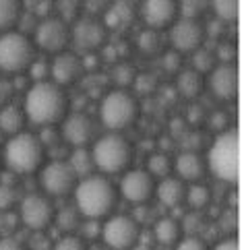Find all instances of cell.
<instances>
[{"label":"cell","instance_id":"cell-1","mask_svg":"<svg viewBox=\"0 0 244 250\" xmlns=\"http://www.w3.org/2000/svg\"><path fill=\"white\" fill-rule=\"evenodd\" d=\"M67 108H68V100L65 89L52 81L33 83L25 93L23 114L27 120L38 124V126L58 124L68 114Z\"/></svg>","mask_w":244,"mask_h":250},{"label":"cell","instance_id":"cell-2","mask_svg":"<svg viewBox=\"0 0 244 250\" xmlns=\"http://www.w3.org/2000/svg\"><path fill=\"white\" fill-rule=\"evenodd\" d=\"M75 209L85 219L108 217L116 205V188L106 176H85L79 178L75 188Z\"/></svg>","mask_w":244,"mask_h":250},{"label":"cell","instance_id":"cell-3","mask_svg":"<svg viewBox=\"0 0 244 250\" xmlns=\"http://www.w3.org/2000/svg\"><path fill=\"white\" fill-rule=\"evenodd\" d=\"M44 164V145L33 132H17L4 145V166L13 174H33Z\"/></svg>","mask_w":244,"mask_h":250},{"label":"cell","instance_id":"cell-4","mask_svg":"<svg viewBox=\"0 0 244 250\" xmlns=\"http://www.w3.org/2000/svg\"><path fill=\"white\" fill-rule=\"evenodd\" d=\"M238 157H240V145L236 130H223L215 137L213 145L209 147L205 164L218 180L234 184L238 180V169H240Z\"/></svg>","mask_w":244,"mask_h":250},{"label":"cell","instance_id":"cell-5","mask_svg":"<svg viewBox=\"0 0 244 250\" xmlns=\"http://www.w3.org/2000/svg\"><path fill=\"white\" fill-rule=\"evenodd\" d=\"M91 157L102 174H122L131 164L133 147L120 132H108L93 143Z\"/></svg>","mask_w":244,"mask_h":250},{"label":"cell","instance_id":"cell-6","mask_svg":"<svg viewBox=\"0 0 244 250\" xmlns=\"http://www.w3.org/2000/svg\"><path fill=\"white\" fill-rule=\"evenodd\" d=\"M139 104L126 89H112L99 104V120L110 132H120L137 120Z\"/></svg>","mask_w":244,"mask_h":250},{"label":"cell","instance_id":"cell-7","mask_svg":"<svg viewBox=\"0 0 244 250\" xmlns=\"http://www.w3.org/2000/svg\"><path fill=\"white\" fill-rule=\"evenodd\" d=\"M35 58L33 42L23 31H2L0 35V73L19 75Z\"/></svg>","mask_w":244,"mask_h":250},{"label":"cell","instance_id":"cell-8","mask_svg":"<svg viewBox=\"0 0 244 250\" xmlns=\"http://www.w3.org/2000/svg\"><path fill=\"white\" fill-rule=\"evenodd\" d=\"M54 205L50 201L48 194H25L19 203V221L25 228H29L31 231H46L50 228V223L54 221Z\"/></svg>","mask_w":244,"mask_h":250},{"label":"cell","instance_id":"cell-9","mask_svg":"<svg viewBox=\"0 0 244 250\" xmlns=\"http://www.w3.org/2000/svg\"><path fill=\"white\" fill-rule=\"evenodd\" d=\"M104 242L112 250H129L133 244H137L141 240V228L139 221L129 215H112L108 217L102 226Z\"/></svg>","mask_w":244,"mask_h":250},{"label":"cell","instance_id":"cell-10","mask_svg":"<svg viewBox=\"0 0 244 250\" xmlns=\"http://www.w3.org/2000/svg\"><path fill=\"white\" fill-rule=\"evenodd\" d=\"M108 29L97 17H79L75 25L70 27V42L75 43V48L83 54H95L97 50L104 48L106 43Z\"/></svg>","mask_w":244,"mask_h":250},{"label":"cell","instance_id":"cell-11","mask_svg":"<svg viewBox=\"0 0 244 250\" xmlns=\"http://www.w3.org/2000/svg\"><path fill=\"white\" fill-rule=\"evenodd\" d=\"M77 180L79 178L70 169L68 162H62V159H54V162L46 164L40 172L42 188L48 196H65L73 192Z\"/></svg>","mask_w":244,"mask_h":250},{"label":"cell","instance_id":"cell-12","mask_svg":"<svg viewBox=\"0 0 244 250\" xmlns=\"http://www.w3.org/2000/svg\"><path fill=\"white\" fill-rule=\"evenodd\" d=\"M70 42V29L60 17H44L35 27V46L50 54L65 52Z\"/></svg>","mask_w":244,"mask_h":250},{"label":"cell","instance_id":"cell-13","mask_svg":"<svg viewBox=\"0 0 244 250\" xmlns=\"http://www.w3.org/2000/svg\"><path fill=\"white\" fill-rule=\"evenodd\" d=\"M205 40V27L201 25V21L197 19H174L170 27V43L172 50L178 52V54H188V52H195L197 48L203 46Z\"/></svg>","mask_w":244,"mask_h":250},{"label":"cell","instance_id":"cell-14","mask_svg":"<svg viewBox=\"0 0 244 250\" xmlns=\"http://www.w3.org/2000/svg\"><path fill=\"white\" fill-rule=\"evenodd\" d=\"M60 137L70 147H87L95 137V122L83 112L67 114L60 120Z\"/></svg>","mask_w":244,"mask_h":250},{"label":"cell","instance_id":"cell-15","mask_svg":"<svg viewBox=\"0 0 244 250\" xmlns=\"http://www.w3.org/2000/svg\"><path fill=\"white\" fill-rule=\"evenodd\" d=\"M155 192V182L145 169H126L120 180V194L133 205L147 203Z\"/></svg>","mask_w":244,"mask_h":250},{"label":"cell","instance_id":"cell-16","mask_svg":"<svg viewBox=\"0 0 244 250\" xmlns=\"http://www.w3.org/2000/svg\"><path fill=\"white\" fill-rule=\"evenodd\" d=\"M83 75V60L73 52H58L54 54V60L50 62V81L58 87H67L77 83Z\"/></svg>","mask_w":244,"mask_h":250},{"label":"cell","instance_id":"cell-17","mask_svg":"<svg viewBox=\"0 0 244 250\" xmlns=\"http://www.w3.org/2000/svg\"><path fill=\"white\" fill-rule=\"evenodd\" d=\"M209 89L215 100L230 102L238 91V70L234 64L220 62L209 70Z\"/></svg>","mask_w":244,"mask_h":250},{"label":"cell","instance_id":"cell-18","mask_svg":"<svg viewBox=\"0 0 244 250\" xmlns=\"http://www.w3.org/2000/svg\"><path fill=\"white\" fill-rule=\"evenodd\" d=\"M176 0H141V17L149 29H161L176 19Z\"/></svg>","mask_w":244,"mask_h":250},{"label":"cell","instance_id":"cell-19","mask_svg":"<svg viewBox=\"0 0 244 250\" xmlns=\"http://www.w3.org/2000/svg\"><path fill=\"white\" fill-rule=\"evenodd\" d=\"M137 19V8L133 0H112L104 13V27L108 31H126Z\"/></svg>","mask_w":244,"mask_h":250},{"label":"cell","instance_id":"cell-20","mask_svg":"<svg viewBox=\"0 0 244 250\" xmlns=\"http://www.w3.org/2000/svg\"><path fill=\"white\" fill-rule=\"evenodd\" d=\"M174 169L182 182H199L205 176L207 164L197 151H182V153L176 157Z\"/></svg>","mask_w":244,"mask_h":250},{"label":"cell","instance_id":"cell-21","mask_svg":"<svg viewBox=\"0 0 244 250\" xmlns=\"http://www.w3.org/2000/svg\"><path fill=\"white\" fill-rule=\"evenodd\" d=\"M153 194H157V201L164 205V207L176 209L178 205L184 201L186 182H182L180 178L166 176V178H161V180H159V184L155 186V192H153Z\"/></svg>","mask_w":244,"mask_h":250},{"label":"cell","instance_id":"cell-22","mask_svg":"<svg viewBox=\"0 0 244 250\" xmlns=\"http://www.w3.org/2000/svg\"><path fill=\"white\" fill-rule=\"evenodd\" d=\"M176 91L184 97V100H195V97L203 91V75L197 70H178L176 77Z\"/></svg>","mask_w":244,"mask_h":250},{"label":"cell","instance_id":"cell-23","mask_svg":"<svg viewBox=\"0 0 244 250\" xmlns=\"http://www.w3.org/2000/svg\"><path fill=\"white\" fill-rule=\"evenodd\" d=\"M23 124H25V114L21 108L11 105V104L0 105V132L13 137L23 130Z\"/></svg>","mask_w":244,"mask_h":250},{"label":"cell","instance_id":"cell-24","mask_svg":"<svg viewBox=\"0 0 244 250\" xmlns=\"http://www.w3.org/2000/svg\"><path fill=\"white\" fill-rule=\"evenodd\" d=\"M180 231H182V228H180V223L174 217H161L155 221V226H153V236L164 246L176 244L180 240Z\"/></svg>","mask_w":244,"mask_h":250},{"label":"cell","instance_id":"cell-25","mask_svg":"<svg viewBox=\"0 0 244 250\" xmlns=\"http://www.w3.org/2000/svg\"><path fill=\"white\" fill-rule=\"evenodd\" d=\"M68 166L70 169L75 172L77 178H85V176H91L95 164H93V157H91V149L87 147H77L73 151V155L68 157Z\"/></svg>","mask_w":244,"mask_h":250},{"label":"cell","instance_id":"cell-26","mask_svg":"<svg viewBox=\"0 0 244 250\" xmlns=\"http://www.w3.org/2000/svg\"><path fill=\"white\" fill-rule=\"evenodd\" d=\"M21 0H0V31H11L21 19Z\"/></svg>","mask_w":244,"mask_h":250},{"label":"cell","instance_id":"cell-27","mask_svg":"<svg viewBox=\"0 0 244 250\" xmlns=\"http://www.w3.org/2000/svg\"><path fill=\"white\" fill-rule=\"evenodd\" d=\"M184 199L195 211H201L211 203V190H209V186H205V184L191 182V186H186Z\"/></svg>","mask_w":244,"mask_h":250},{"label":"cell","instance_id":"cell-28","mask_svg":"<svg viewBox=\"0 0 244 250\" xmlns=\"http://www.w3.org/2000/svg\"><path fill=\"white\" fill-rule=\"evenodd\" d=\"M81 219L83 217H81V213L75 207H65L58 213H54V221H56V226L65 231V234H73L81 226Z\"/></svg>","mask_w":244,"mask_h":250},{"label":"cell","instance_id":"cell-29","mask_svg":"<svg viewBox=\"0 0 244 250\" xmlns=\"http://www.w3.org/2000/svg\"><path fill=\"white\" fill-rule=\"evenodd\" d=\"M207 8H209V0H176V11L184 19L199 21Z\"/></svg>","mask_w":244,"mask_h":250},{"label":"cell","instance_id":"cell-30","mask_svg":"<svg viewBox=\"0 0 244 250\" xmlns=\"http://www.w3.org/2000/svg\"><path fill=\"white\" fill-rule=\"evenodd\" d=\"M170 169H172V162L166 153H153L147 157V169L145 172L151 176V178H166L170 176Z\"/></svg>","mask_w":244,"mask_h":250},{"label":"cell","instance_id":"cell-31","mask_svg":"<svg viewBox=\"0 0 244 250\" xmlns=\"http://www.w3.org/2000/svg\"><path fill=\"white\" fill-rule=\"evenodd\" d=\"M209 6L223 23L234 21L238 17V0H209Z\"/></svg>","mask_w":244,"mask_h":250},{"label":"cell","instance_id":"cell-32","mask_svg":"<svg viewBox=\"0 0 244 250\" xmlns=\"http://www.w3.org/2000/svg\"><path fill=\"white\" fill-rule=\"evenodd\" d=\"M218 64V60H215V54L211 50H207V48H197L193 52V70H197V73H209V70Z\"/></svg>","mask_w":244,"mask_h":250},{"label":"cell","instance_id":"cell-33","mask_svg":"<svg viewBox=\"0 0 244 250\" xmlns=\"http://www.w3.org/2000/svg\"><path fill=\"white\" fill-rule=\"evenodd\" d=\"M137 46H139V50L143 52V54H157L159 46H161L157 29H149L147 27L145 31H141L139 33V40H137Z\"/></svg>","mask_w":244,"mask_h":250},{"label":"cell","instance_id":"cell-34","mask_svg":"<svg viewBox=\"0 0 244 250\" xmlns=\"http://www.w3.org/2000/svg\"><path fill=\"white\" fill-rule=\"evenodd\" d=\"M134 77H137V73H134V68L129 64V62H118L114 68V73H112V81L120 89H124L126 85H131L134 81Z\"/></svg>","mask_w":244,"mask_h":250},{"label":"cell","instance_id":"cell-35","mask_svg":"<svg viewBox=\"0 0 244 250\" xmlns=\"http://www.w3.org/2000/svg\"><path fill=\"white\" fill-rule=\"evenodd\" d=\"M52 250H87V242L81 236L75 234H65L54 242Z\"/></svg>","mask_w":244,"mask_h":250},{"label":"cell","instance_id":"cell-36","mask_svg":"<svg viewBox=\"0 0 244 250\" xmlns=\"http://www.w3.org/2000/svg\"><path fill=\"white\" fill-rule=\"evenodd\" d=\"M19 228V215L17 211H0V238L2 236H13L15 229Z\"/></svg>","mask_w":244,"mask_h":250},{"label":"cell","instance_id":"cell-37","mask_svg":"<svg viewBox=\"0 0 244 250\" xmlns=\"http://www.w3.org/2000/svg\"><path fill=\"white\" fill-rule=\"evenodd\" d=\"M29 77L33 79V83L38 81H48L50 77V62L44 60V58H33V62L29 64Z\"/></svg>","mask_w":244,"mask_h":250},{"label":"cell","instance_id":"cell-38","mask_svg":"<svg viewBox=\"0 0 244 250\" xmlns=\"http://www.w3.org/2000/svg\"><path fill=\"white\" fill-rule=\"evenodd\" d=\"M19 196H17L15 186H8V184H0V211H11Z\"/></svg>","mask_w":244,"mask_h":250},{"label":"cell","instance_id":"cell-39","mask_svg":"<svg viewBox=\"0 0 244 250\" xmlns=\"http://www.w3.org/2000/svg\"><path fill=\"white\" fill-rule=\"evenodd\" d=\"M110 2L112 0H81V6L89 17H102Z\"/></svg>","mask_w":244,"mask_h":250},{"label":"cell","instance_id":"cell-40","mask_svg":"<svg viewBox=\"0 0 244 250\" xmlns=\"http://www.w3.org/2000/svg\"><path fill=\"white\" fill-rule=\"evenodd\" d=\"M23 11L31 15H46L52 6V0H21Z\"/></svg>","mask_w":244,"mask_h":250},{"label":"cell","instance_id":"cell-41","mask_svg":"<svg viewBox=\"0 0 244 250\" xmlns=\"http://www.w3.org/2000/svg\"><path fill=\"white\" fill-rule=\"evenodd\" d=\"M234 56H236V48H234V43H230V42H220L218 43L215 60H222V62H225V64H232Z\"/></svg>","mask_w":244,"mask_h":250},{"label":"cell","instance_id":"cell-42","mask_svg":"<svg viewBox=\"0 0 244 250\" xmlns=\"http://www.w3.org/2000/svg\"><path fill=\"white\" fill-rule=\"evenodd\" d=\"M133 83L137 85V91L143 93V95L151 93L153 89L157 87V81H155V77H153V75H139V77H134Z\"/></svg>","mask_w":244,"mask_h":250},{"label":"cell","instance_id":"cell-43","mask_svg":"<svg viewBox=\"0 0 244 250\" xmlns=\"http://www.w3.org/2000/svg\"><path fill=\"white\" fill-rule=\"evenodd\" d=\"M29 248L31 250H52V242L46 236V231H33L29 238Z\"/></svg>","mask_w":244,"mask_h":250},{"label":"cell","instance_id":"cell-44","mask_svg":"<svg viewBox=\"0 0 244 250\" xmlns=\"http://www.w3.org/2000/svg\"><path fill=\"white\" fill-rule=\"evenodd\" d=\"M176 250H207V246L199 236H186L176 242Z\"/></svg>","mask_w":244,"mask_h":250},{"label":"cell","instance_id":"cell-45","mask_svg":"<svg viewBox=\"0 0 244 250\" xmlns=\"http://www.w3.org/2000/svg\"><path fill=\"white\" fill-rule=\"evenodd\" d=\"M13 93H15V85H13V81H11L8 77H4L2 73H0V105L8 104V100L13 97Z\"/></svg>","mask_w":244,"mask_h":250},{"label":"cell","instance_id":"cell-46","mask_svg":"<svg viewBox=\"0 0 244 250\" xmlns=\"http://www.w3.org/2000/svg\"><path fill=\"white\" fill-rule=\"evenodd\" d=\"M161 64H164V68L168 70V73H178L180 70V54L178 52H168V54H164V60H161Z\"/></svg>","mask_w":244,"mask_h":250},{"label":"cell","instance_id":"cell-47","mask_svg":"<svg viewBox=\"0 0 244 250\" xmlns=\"http://www.w3.org/2000/svg\"><path fill=\"white\" fill-rule=\"evenodd\" d=\"M209 126H211L213 130L223 132V130H225V126H228V116H225L222 110L213 112V114H211V118H209Z\"/></svg>","mask_w":244,"mask_h":250},{"label":"cell","instance_id":"cell-48","mask_svg":"<svg viewBox=\"0 0 244 250\" xmlns=\"http://www.w3.org/2000/svg\"><path fill=\"white\" fill-rule=\"evenodd\" d=\"M0 250H27V246L19 242L15 236H2L0 238Z\"/></svg>","mask_w":244,"mask_h":250},{"label":"cell","instance_id":"cell-49","mask_svg":"<svg viewBox=\"0 0 244 250\" xmlns=\"http://www.w3.org/2000/svg\"><path fill=\"white\" fill-rule=\"evenodd\" d=\"M77 6H79V0H60V2H58V8H60V13H62V21H65L67 17L70 19V17L75 15Z\"/></svg>","mask_w":244,"mask_h":250},{"label":"cell","instance_id":"cell-50","mask_svg":"<svg viewBox=\"0 0 244 250\" xmlns=\"http://www.w3.org/2000/svg\"><path fill=\"white\" fill-rule=\"evenodd\" d=\"M95 221L97 219H89V223H83V236H85V240H91L97 234H102V226H97Z\"/></svg>","mask_w":244,"mask_h":250},{"label":"cell","instance_id":"cell-51","mask_svg":"<svg viewBox=\"0 0 244 250\" xmlns=\"http://www.w3.org/2000/svg\"><path fill=\"white\" fill-rule=\"evenodd\" d=\"M213 250H238V242L234 238H225V240H222V242L215 246Z\"/></svg>","mask_w":244,"mask_h":250},{"label":"cell","instance_id":"cell-52","mask_svg":"<svg viewBox=\"0 0 244 250\" xmlns=\"http://www.w3.org/2000/svg\"><path fill=\"white\" fill-rule=\"evenodd\" d=\"M129 250H153V248H151L149 244H143L141 240H139V242H137V244H133V246H131Z\"/></svg>","mask_w":244,"mask_h":250},{"label":"cell","instance_id":"cell-53","mask_svg":"<svg viewBox=\"0 0 244 250\" xmlns=\"http://www.w3.org/2000/svg\"><path fill=\"white\" fill-rule=\"evenodd\" d=\"M133 2H137V0H133ZM139 2H141V0H139Z\"/></svg>","mask_w":244,"mask_h":250}]
</instances>
